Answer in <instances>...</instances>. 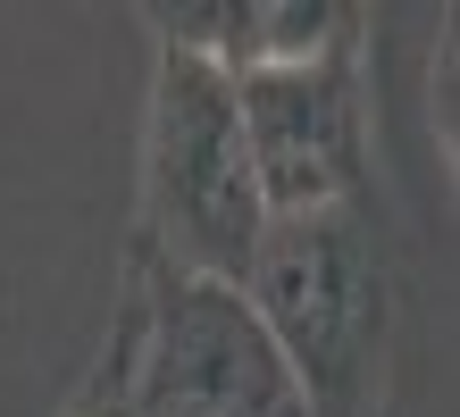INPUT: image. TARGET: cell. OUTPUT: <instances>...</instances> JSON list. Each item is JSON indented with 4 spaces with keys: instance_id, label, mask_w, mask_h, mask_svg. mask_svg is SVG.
<instances>
[{
    "instance_id": "cell-3",
    "label": "cell",
    "mask_w": 460,
    "mask_h": 417,
    "mask_svg": "<svg viewBox=\"0 0 460 417\" xmlns=\"http://www.w3.org/2000/svg\"><path fill=\"white\" fill-rule=\"evenodd\" d=\"M126 401L134 417H310L293 368L260 334L252 300L209 275H176L151 250L126 259Z\"/></svg>"
},
{
    "instance_id": "cell-5",
    "label": "cell",
    "mask_w": 460,
    "mask_h": 417,
    "mask_svg": "<svg viewBox=\"0 0 460 417\" xmlns=\"http://www.w3.org/2000/svg\"><path fill=\"white\" fill-rule=\"evenodd\" d=\"M59 417H134V401H126V343H118V326H110V343H101L93 376L75 384V401H67Z\"/></svg>"
},
{
    "instance_id": "cell-4",
    "label": "cell",
    "mask_w": 460,
    "mask_h": 417,
    "mask_svg": "<svg viewBox=\"0 0 460 417\" xmlns=\"http://www.w3.org/2000/svg\"><path fill=\"white\" fill-rule=\"evenodd\" d=\"M234 117L252 151V184L268 217H310L368 201V92L360 42L310 67H252L234 75Z\"/></svg>"
},
{
    "instance_id": "cell-1",
    "label": "cell",
    "mask_w": 460,
    "mask_h": 417,
    "mask_svg": "<svg viewBox=\"0 0 460 417\" xmlns=\"http://www.w3.org/2000/svg\"><path fill=\"white\" fill-rule=\"evenodd\" d=\"M243 300L293 368L310 417H376L394 351V259L368 201L268 217L243 267Z\"/></svg>"
},
{
    "instance_id": "cell-2",
    "label": "cell",
    "mask_w": 460,
    "mask_h": 417,
    "mask_svg": "<svg viewBox=\"0 0 460 417\" xmlns=\"http://www.w3.org/2000/svg\"><path fill=\"white\" fill-rule=\"evenodd\" d=\"M260 226L268 209L252 184V151H243L234 75L184 59V50H159L143 109V234L134 250H151L176 275H209V284L243 292Z\"/></svg>"
}]
</instances>
